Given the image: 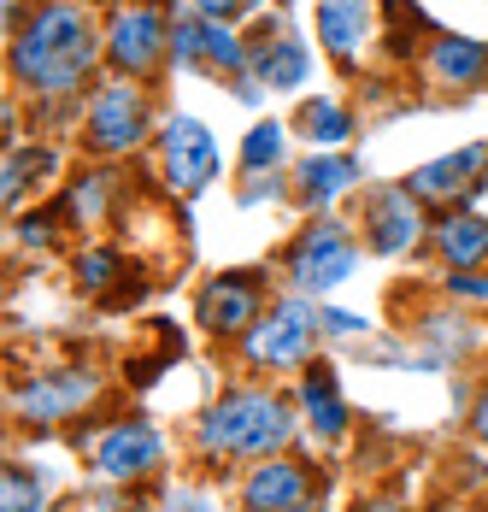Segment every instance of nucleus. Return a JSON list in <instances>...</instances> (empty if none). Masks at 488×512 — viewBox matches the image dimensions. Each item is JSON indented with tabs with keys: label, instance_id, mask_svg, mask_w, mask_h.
Returning a JSON list of instances; mask_svg holds the SVG:
<instances>
[{
	"label": "nucleus",
	"instance_id": "31",
	"mask_svg": "<svg viewBox=\"0 0 488 512\" xmlns=\"http://www.w3.org/2000/svg\"><path fill=\"white\" fill-rule=\"evenodd\" d=\"M171 512H206V507H200V501H183V495H177V501H171Z\"/></svg>",
	"mask_w": 488,
	"mask_h": 512
},
{
	"label": "nucleus",
	"instance_id": "9",
	"mask_svg": "<svg viewBox=\"0 0 488 512\" xmlns=\"http://www.w3.org/2000/svg\"><path fill=\"white\" fill-rule=\"evenodd\" d=\"M200 324L206 330H218V336H230V330H253L259 324V283L253 277H212L206 289H200Z\"/></svg>",
	"mask_w": 488,
	"mask_h": 512
},
{
	"label": "nucleus",
	"instance_id": "13",
	"mask_svg": "<svg viewBox=\"0 0 488 512\" xmlns=\"http://www.w3.org/2000/svg\"><path fill=\"white\" fill-rule=\"evenodd\" d=\"M95 465L112 477V483H130V477H147L159 465V436L147 424H118L106 442L95 448Z\"/></svg>",
	"mask_w": 488,
	"mask_h": 512
},
{
	"label": "nucleus",
	"instance_id": "11",
	"mask_svg": "<svg viewBox=\"0 0 488 512\" xmlns=\"http://www.w3.org/2000/svg\"><path fill=\"white\" fill-rule=\"evenodd\" d=\"M171 53L183 59V65H206V71H242L247 65V48L230 36V24H177L171 30Z\"/></svg>",
	"mask_w": 488,
	"mask_h": 512
},
{
	"label": "nucleus",
	"instance_id": "12",
	"mask_svg": "<svg viewBox=\"0 0 488 512\" xmlns=\"http://www.w3.org/2000/svg\"><path fill=\"white\" fill-rule=\"evenodd\" d=\"M365 230H371V248L377 254H400L418 230H424V218H418V195L400 183V189H383V195H371L365 206Z\"/></svg>",
	"mask_w": 488,
	"mask_h": 512
},
{
	"label": "nucleus",
	"instance_id": "21",
	"mask_svg": "<svg viewBox=\"0 0 488 512\" xmlns=\"http://www.w3.org/2000/svg\"><path fill=\"white\" fill-rule=\"evenodd\" d=\"M300 124H306V136H312L318 148H342V142H347V130H353V118H347V112H342L336 101H312Z\"/></svg>",
	"mask_w": 488,
	"mask_h": 512
},
{
	"label": "nucleus",
	"instance_id": "18",
	"mask_svg": "<svg viewBox=\"0 0 488 512\" xmlns=\"http://www.w3.org/2000/svg\"><path fill=\"white\" fill-rule=\"evenodd\" d=\"M300 401H306V418H312V430H318V436H342V430H347V407H342V395H336V377H330L324 365H312V371H306Z\"/></svg>",
	"mask_w": 488,
	"mask_h": 512
},
{
	"label": "nucleus",
	"instance_id": "27",
	"mask_svg": "<svg viewBox=\"0 0 488 512\" xmlns=\"http://www.w3.org/2000/svg\"><path fill=\"white\" fill-rule=\"evenodd\" d=\"M189 6H195V18H206V24H230V18L253 12L259 0H189Z\"/></svg>",
	"mask_w": 488,
	"mask_h": 512
},
{
	"label": "nucleus",
	"instance_id": "14",
	"mask_svg": "<svg viewBox=\"0 0 488 512\" xmlns=\"http://www.w3.org/2000/svg\"><path fill=\"white\" fill-rule=\"evenodd\" d=\"M483 165H488V142H477V148H459V154L436 159V165H418V171L406 177V189H412L418 201H447V195L471 189V183L483 177Z\"/></svg>",
	"mask_w": 488,
	"mask_h": 512
},
{
	"label": "nucleus",
	"instance_id": "19",
	"mask_svg": "<svg viewBox=\"0 0 488 512\" xmlns=\"http://www.w3.org/2000/svg\"><path fill=\"white\" fill-rule=\"evenodd\" d=\"M347 183H359V165H353V159H342V154L306 159V165H300V201H306V206L336 201Z\"/></svg>",
	"mask_w": 488,
	"mask_h": 512
},
{
	"label": "nucleus",
	"instance_id": "30",
	"mask_svg": "<svg viewBox=\"0 0 488 512\" xmlns=\"http://www.w3.org/2000/svg\"><path fill=\"white\" fill-rule=\"evenodd\" d=\"M471 430H477V436H483V442H488V395H483V401H477V412H471Z\"/></svg>",
	"mask_w": 488,
	"mask_h": 512
},
{
	"label": "nucleus",
	"instance_id": "3",
	"mask_svg": "<svg viewBox=\"0 0 488 512\" xmlns=\"http://www.w3.org/2000/svg\"><path fill=\"white\" fill-rule=\"evenodd\" d=\"M289 277L300 289H312V295L347 283V277H353V236H347L342 224H312V230L294 242Z\"/></svg>",
	"mask_w": 488,
	"mask_h": 512
},
{
	"label": "nucleus",
	"instance_id": "4",
	"mask_svg": "<svg viewBox=\"0 0 488 512\" xmlns=\"http://www.w3.org/2000/svg\"><path fill=\"white\" fill-rule=\"evenodd\" d=\"M312 336H318V318L300 301H283L277 312H265L247 330V359L253 365H300V359L312 354Z\"/></svg>",
	"mask_w": 488,
	"mask_h": 512
},
{
	"label": "nucleus",
	"instance_id": "5",
	"mask_svg": "<svg viewBox=\"0 0 488 512\" xmlns=\"http://www.w3.org/2000/svg\"><path fill=\"white\" fill-rule=\"evenodd\" d=\"M147 136V101L142 89L130 83H106L95 101H89V142L100 154H124Z\"/></svg>",
	"mask_w": 488,
	"mask_h": 512
},
{
	"label": "nucleus",
	"instance_id": "24",
	"mask_svg": "<svg viewBox=\"0 0 488 512\" xmlns=\"http://www.w3.org/2000/svg\"><path fill=\"white\" fill-rule=\"evenodd\" d=\"M277 159H283V130H277V124H259L242 148V165L247 171H271Z\"/></svg>",
	"mask_w": 488,
	"mask_h": 512
},
{
	"label": "nucleus",
	"instance_id": "22",
	"mask_svg": "<svg viewBox=\"0 0 488 512\" xmlns=\"http://www.w3.org/2000/svg\"><path fill=\"white\" fill-rule=\"evenodd\" d=\"M0 512H42V483L24 465H6V477H0Z\"/></svg>",
	"mask_w": 488,
	"mask_h": 512
},
{
	"label": "nucleus",
	"instance_id": "17",
	"mask_svg": "<svg viewBox=\"0 0 488 512\" xmlns=\"http://www.w3.org/2000/svg\"><path fill=\"white\" fill-rule=\"evenodd\" d=\"M436 248L447 254V265L471 271V265H483L488 259V224L483 218H471V212H453V218H441Z\"/></svg>",
	"mask_w": 488,
	"mask_h": 512
},
{
	"label": "nucleus",
	"instance_id": "26",
	"mask_svg": "<svg viewBox=\"0 0 488 512\" xmlns=\"http://www.w3.org/2000/svg\"><path fill=\"white\" fill-rule=\"evenodd\" d=\"M106 195H112V177H83V183L71 189V212H77V218H100V212H106Z\"/></svg>",
	"mask_w": 488,
	"mask_h": 512
},
{
	"label": "nucleus",
	"instance_id": "23",
	"mask_svg": "<svg viewBox=\"0 0 488 512\" xmlns=\"http://www.w3.org/2000/svg\"><path fill=\"white\" fill-rule=\"evenodd\" d=\"M48 165H53L48 148H24V154L12 148V159H6V201H18V195H24V183H30L36 171H48Z\"/></svg>",
	"mask_w": 488,
	"mask_h": 512
},
{
	"label": "nucleus",
	"instance_id": "10",
	"mask_svg": "<svg viewBox=\"0 0 488 512\" xmlns=\"http://www.w3.org/2000/svg\"><path fill=\"white\" fill-rule=\"evenodd\" d=\"M306 501H312V477H306L294 460L259 465V471L247 477V489H242L247 512H306Z\"/></svg>",
	"mask_w": 488,
	"mask_h": 512
},
{
	"label": "nucleus",
	"instance_id": "1",
	"mask_svg": "<svg viewBox=\"0 0 488 512\" xmlns=\"http://www.w3.org/2000/svg\"><path fill=\"white\" fill-rule=\"evenodd\" d=\"M95 24L77 6H36L30 24L12 36V77L30 95H71L95 71Z\"/></svg>",
	"mask_w": 488,
	"mask_h": 512
},
{
	"label": "nucleus",
	"instance_id": "29",
	"mask_svg": "<svg viewBox=\"0 0 488 512\" xmlns=\"http://www.w3.org/2000/svg\"><path fill=\"white\" fill-rule=\"evenodd\" d=\"M324 324H330L336 336H353V330H359V318H353V312H324Z\"/></svg>",
	"mask_w": 488,
	"mask_h": 512
},
{
	"label": "nucleus",
	"instance_id": "7",
	"mask_svg": "<svg viewBox=\"0 0 488 512\" xmlns=\"http://www.w3.org/2000/svg\"><path fill=\"white\" fill-rule=\"evenodd\" d=\"M212 171H218V148H212L206 124L200 118H171L165 124V177L195 195V189L212 183Z\"/></svg>",
	"mask_w": 488,
	"mask_h": 512
},
{
	"label": "nucleus",
	"instance_id": "16",
	"mask_svg": "<svg viewBox=\"0 0 488 512\" xmlns=\"http://www.w3.org/2000/svg\"><path fill=\"white\" fill-rule=\"evenodd\" d=\"M430 65H436V77L459 83V89H471V83H483L488 77V48L483 42H471V36H441L436 48H430Z\"/></svg>",
	"mask_w": 488,
	"mask_h": 512
},
{
	"label": "nucleus",
	"instance_id": "28",
	"mask_svg": "<svg viewBox=\"0 0 488 512\" xmlns=\"http://www.w3.org/2000/svg\"><path fill=\"white\" fill-rule=\"evenodd\" d=\"M453 295H483L488 301V277H465V271H459V277H453Z\"/></svg>",
	"mask_w": 488,
	"mask_h": 512
},
{
	"label": "nucleus",
	"instance_id": "6",
	"mask_svg": "<svg viewBox=\"0 0 488 512\" xmlns=\"http://www.w3.org/2000/svg\"><path fill=\"white\" fill-rule=\"evenodd\" d=\"M165 18H159V6H124L118 18H112V36H106V59L118 65V71H153V59L165 53Z\"/></svg>",
	"mask_w": 488,
	"mask_h": 512
},
{
	"label": "nucleus",
	"instance_id": "8",
	"mask_svg": "<svg viewBox=\"0 0 488 512\" xmlns=\"http://www.w3.org/2000/svg\"><path fill=\"white\" fill-rule=\"evenodd\" d=\"M95 401V377H83V371H48V377H36L30 389H18V418H30V424H59V418H71V412H83Z\"/></svg>",
	"mask_w": 488,
	"mask_h": 512
},
{
	"label": "nucleus",
	"instance_id": "25",
	"mask_svg": "<svg viewBox=\"0 0 488 512\" xmlns=\"http://www.w3.org/2000/svg\"><path fill=\"white\" fill-rule=\"evenodd\" d=\"M118 271H124V259L106 254V248H95V254L77 259V283H83V289H106V283H112Z\"/></svg>",
	"mask_w": 488,
	"mask_h": 512
},
{
	"label": "nucleus",
	"instance_id": "15",
	"mask_svg": "<svg viewBox=\"0 0 488 512\" xmlns=\"http://www.w3.org/2000/svg\"><path fill=\"white\" fill-rule=\"evenodd\" d=\"M318 36L342 65H353L371 36V0H318Z\"/></svg>",
	"mask_w": 488,
	"mask_h": 512
},
{
	"label": "nucleus",
	"instance_id": "32",
	"mask_svg": "<svg viewBox=\"0 0 488 512\" xmlns=\"http://www.w3.org/2000/svg\"><path fill=\"white\" fill-rule=\"evenodd\" d=\"M359 512H400V507H389V501H377V507H371V501H365Z\"/></svg>",
	"mask_w": 488,
	"mask_h": 512
},
{
	"label": "nucleus",
	"instance_id": "2",
	"mask_svg": "<svg viewBox=\"0 0 488 512\" xmlns=\"http://www.w3.org/2000/svg\"><path fill=\"white\" fill-rule=\"evenodd\" d=\"M289 430H294L289 407L265 389H236L200 418L206 454H277L289 442Z\"/></svg>",
	"mask_w": 488,
	"mask_h": 512
},
{
	"label": "nucleus",
	"instance_id": "20",
	"mask_svg": "<svg viewBox=\"0 0 488 512\" xmlns=\"http://www.w3.org/2000/svg\"><path fill=\"white\" fill-rule=\"evenodd\" d=\"M253 71H259L271 89H294V83L306 77V48L289 42V36H271L265 48L253 53Z\"/></svg>",
	"mask_w": 488,
	"mask_h": 512
}]
</instances>
